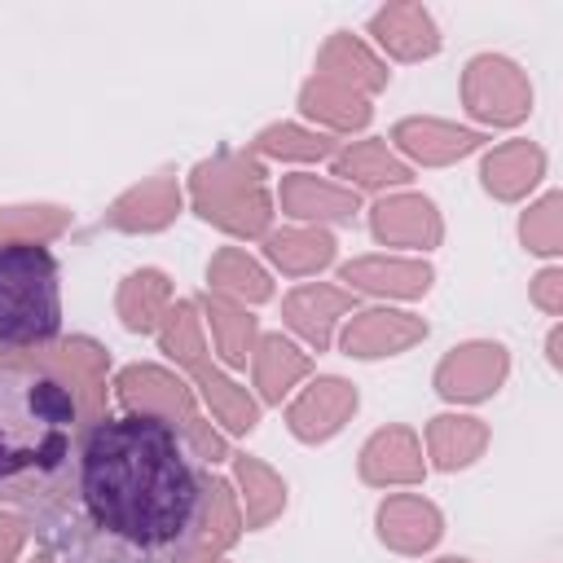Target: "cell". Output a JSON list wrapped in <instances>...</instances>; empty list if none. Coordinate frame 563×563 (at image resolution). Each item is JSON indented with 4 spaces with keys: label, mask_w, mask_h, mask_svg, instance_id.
I'll use <instances>...</instances> for the list:
<instances>
[{
    "label": "cell",
    "mask_w": 563,
    "mask_h": 563,
    "mask_svg": "<svg viewBox=\"0 0 563 563\" xmlns=\"http://www.w3.org/2000/svg\"><path fill=\"white\" fill-rule=\"evenodd\" d=\"M22 519L57 563H189L207 537L211 475L176 422L101 413L62 484Z\"/></svg>",
    "instance_id": "6da1fadb"
},
{
    "label": "cell",
    "mask_w": 563,
    "mask_h": 563,
    "mask_svg": "<svg viewBox=\"0 0 563 563\" xmlns=\"http://www.w3.org/2000/svg\"><path fill=\"white\" fill-rule=\"evenodd\" d=\"M88 418L75 387L44 365H0V501L40 506L70 471Z\"/></svg>",
    "instance_id": "7a4b0ae2"
},
{
    "label": "cell",
    "mask_w": 563,
    "mask_h": 563,
    "mask_svg": "<svg viewBox=\"0 0 563 563\" xmlns=\"http://www.w3.org/2000/svg\"><path fill=\"white\" fill-rule=\"evenodd\" d=\"M62 334V277L40 242H0V352H40Z\"/></svg>",
    "instance_id": "3957f363"
}]
</instances>
